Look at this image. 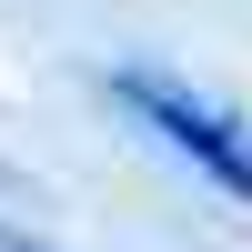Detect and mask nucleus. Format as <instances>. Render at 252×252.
Returning <instances> with one entry per match:
<instances>
[{"instance_id":"1","label":"nucleus","mask_w":252,"mask_h":252,"mask_svg":"<svg viewBox=\"0 0 252 252\" xmlns=\"http://www.w3.org/2000/svg\"><path fill=\"white\" fill-rule=\"evenodd\" d=\"M111 91L131 101V111L152 121L192 172H212L232 202H252V131H242V111H222V101H202L192 81H161V71H121Z\"/></svg>"},{"instance_id":"2","label":"nucleus","mask_w":252,"mask_h":252,"mask_svg":"<svg viewBox=\"0 0 252 252\" xmlns=\"http://www.w3.org/2000/svg\"><path fill=\"white\" fill-rule=\"evenodd\" d=\"M20 252H31V242H20Z\"/></svg>"}]
</instances>
